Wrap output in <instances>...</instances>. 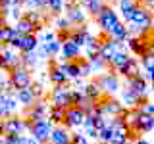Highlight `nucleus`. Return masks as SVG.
Returning <instances> with one entry per match:
<instances>
[{"mask_svg": "<svg viewBox=\"0 0 154 144\" xmlns=\"http://www.w3.org/2000/svg\"><path fill=\"white\" fill-rule=\"evenodd\" d=\"M141 60H143V67L146 69V73H152L154 71V50H150L148 54H144Z\"/></svg>", "mask_w": 154, "mask_h": 144, "instance_id": "31", "label": "nucleus"}, {"mask_svg": "<svg viewBox=\"0 0 154 144\" xmlns=\"http://www.w3.org/2000/svg\"><path fill=\"white\" fill-rule=\"evenodd\" d=\"M119 73H122L127 81H129V79H135V77L141 75V65H139L137 60H133V58H131V60H129V64L119 69Z\"/></svg>", "mask_w": 154, "mask_h": 144, "instance_id": "16", "label": "nucleus"}, {"mask_svg": "<svg viewBox=\"0 0 154 144\" xmlns=\"http://www.w3.org/2000/svg\"><path fill=\"white\" fill-rule=\"evenodd\" d=\"M114 38V40H127L129 38V31H127V25H123V23H119L118 27L112 31V35H110Z\"/></svg>", "mask_w": 154, "mask_h": 144, "instance_id": "29", "label": "nucleus"}, {"mask_svg": "<svg viewBox=\"0 0 154 144\" xmlns=\"http://www.w3.org/2000/svg\"><path fill=\"white\" fill-rule=\"evenodd\" d=\"M31 90H33V94H35L37 100H41L42 96H45V88H42L41 83H31Z\"/></svg>", "mask_w": 154, "mask_h": 144, "instance_id": "35", "label": "nucleus"}, {"mask_svg": "<svg viewBox=\"0 0 154 144\" xmlns=\"http://www.w3.org/2000/svg\"><path fill=\"white\" fill-rule=\"evenodd\" d=\"M104 2H108V0H104Z\"/></svg>", "mask_w": 154, "mask_h": 144, "instance_id": "45", "label": "nucleus"}, {"mask_svg": "<svg viewBox=\"0 0 154 144\" xmlns=\"http://www.w3.org/2000/svg\"><path fill=\"white\" fill-rule=\"evenodd\" d=\"M6 23V10L0 8V25H4Z\"/></svg>", "mask_w": 154, "mask_h": 144, "instance_id": "37", "label": "nucleus"}, {"mask_svg": "<svg viewBox=\"0 0 154 144\" xmlns=\"http://www.w3.org/2000/svg\"><path fill=\"white\" fill-rule=\"evenodd\" d=\"M96 21H98V25L102 27V31L106 33V35H112V31L119 25V23H122V21H119V17H118V14L114 12V8L108 6V4H106L104 10L100 12V16L96 17Z\"/></svg>", "mask_w": 154, "mask_h": 144, "instance_id": "4", "label": "nucleus"}, {"mask_svg": "<svg viewBox=\"0 0 154 144\" xmlns=\"http://www.w3.org/2000/svg\"><path fill=\"white\" fill-rule=\"evenodd\" d=\"M31 73H29L27 67L19 65L17 69H14L12 73H10V86H12L14 90H21V88H29L31 86Z\"/></svg>", "mask_w": 154, "mask_h": 144, "instance_id": "6", "label": "nucleus"}, {"mask_svg": "<svg viewBox=\"0 0 154 144\" xmlns=\"http://www.w3.org/2000/svg\"><path fill=\"white\" fill-rule=\"evenodd\" d=\"M129 60H131V58L127 56V52H118V54L114 56V60H112V64H110V67H112V69H122V67H125L129 64Z\"/></svg>", "mask_w": 154, "mask_h": 144, "instance_id": "25", "label": "nucleus"}, {"mask_svg": "<svg viewBox=\"0 0 154 144\" xmlns=\"http://www.w3.org/2000/svg\"><path fill=\"white\" fill-rule=\"evenodd\" d=\"M85 117L87 113L83 112L81 108H75V106H71V108L66 110V129L67 127H81V125L85 123Z\"/></svg>", "mask_w": 154, "mask_h": 144, "instance_id": "7", "label": "nucleus"}, {"mask_svg": "<svg viewBox=\"0 0 154 144\" xmlns=\"http://www.w3.org/2000/svg\"><path fill=\"white\" fill-rule=\"evenodd\" d=\"M137 110L141 113H144V115H154V104L148 102V100H141L139 106H137Z\"/></svg>", "mask_w": 154, "mask_h": 144, "instance_id": "32", "label": "nucleus"}, {"mask_svg": "<svg viewBox=\"0 0 154 144\" xmlns=\"http://www.w3.org/2000/svg\"><path fill=\"white\" fill-rule=\"evenodd\" d=\"M81 4H83V6L87 8V12H89L93 17H98V16H100V12H102L104 6H106L104 0H83Z\"/></svg>", "mask_w": 154, "mask_h": 144, "instance_id": "20", "label": "nucleus"}, {"mask_svg": "<svg viewBox=\"0 0 154 144\" xmlns=\"http://www.w3.org/2000/svg\"><path fill=\"white\" fill-rule=\"evenodd\" d=\"M62 56H64L66 62H71V60H77L79 58V46L75 44V42L67 40L62 44Z\"/></svg>", "mask_w": 154, "mask_h": 144, "instance_id": "18", "label": "nucleus"}, {"mask_svg": "<svg viewBox=\"0 0 154 144\" xmlns=\"http://www.w3.org/2000/svg\"><path fill=\"white\" fill-rule=\"evenodd\" d=\"M96 85L102 88V92L104 94H112L116 92V90H119V81H118V77H116L114 73H106V75H100L98 79H96Z\"/></svg>", "mask_w": 154, "mask_h": 144, "instance_id": "8", "label": "nucleus"}, {"mask_svg": "<svg viewBox=\"0 0 154 144\" xmlns=\"http://www.w3.org/2000/svg\"><path fill=\"white\" fill-rule=\"evenodd\" d=\"M152 131H154V125H152Z\"/></svg>", "mask_w": 154, "mask_h": 144, "instance_id": "44", "label": "nucleus"}, {"mask_svg": "<svg viewBox=\"0 0 154 144\" xmlns=\"http://www.w3.org/2000/svg\"><path fill=\"white\" fill-rule=\"evenodd\" d=\"M52 123L50 119H38V121H35V123H31V131H29V134H31L33 138H35L37 142H41V144H45V142H48L50 140V133H52Z\"/></svg>", "mask_w": 154, "mask_h": 144, "instance_id": "3", "label": "nucleus"}, {"mask_svg": "<svg viewBox=\"0 0 154 144\" xmlns=\"http://www.w3.org/2000/svg\"><path fill=\"white\" fill-rule=\"evenodd\" d=\"M69 94H71V86L69 85H58L52 88L50 92V100H52V106L56 108H62V110H67L71 108V100H69Z\"/></svg>", "mask_w": 154, "mask_h": 144, "instance_id": "5", "label": "nucleus"}, {"mask_svg": "<svg viewBox=\"0 0 154 144\" xmlns=\"http://www.w3.org/2000/svg\"><path fill=\"white\" fill-rule=\"evenodd\" d=\"M112 134H114V131L112 129H102L100 131V134H98V142H102V144H112Z\"/></svg>", "mask_w": 154, "mask_h": 144, "instance_id": "34", "label": "nucleus"}, {"mask_svg": "<svg viewBox=\"0 0 154 144\" xmlns=\"http://www.w3.org/2000/svg\"><path fill=\"white\" fill-rule=\"evenodd\" d=\"M81 2H83V0H73V4H81Z\"/></svg>", "mask_w": 154, "mask_h": 144, "instance_id": "41", "label": "nucleus"}, {"mask_svg": "<svg viewBox=\"0 0 154 144\" xmlns=\"http://www.w3.org/2000/svg\"><path fill=\"white\" fill-rule=\"evenodd\" d=\"M133 144H150L148 140H144V138H137V140H135Z\"/></svg>", "mask_w": 154, "mask_h": 144, "instance_id": "38", "label": "nucleus"}, {"mask_svg": "<svg viewBox=\"0 0 154 144\" xmlns=\"http://www.w3.org/2000/svg\"><path fill=\"white\" fill-rule=\"evenodd\" d=\"M89 64H91V67H93V71H94V69H96V71H102V69H106V67H110V65L104 62V58L100 56V54L89 58Z\"/></svg>", "mask_w": 154, "mask_h": 144, "instance_id": "30", "label": "nucleus"}, {"mask_svg": "<svg viewBox=\"0 0 154 144\" xmlns=\"http://www.w3.org/2000/svg\"><path fill=\"white\" fill-rule=\"evenodd\" d=\"M37 64V52L35 50H29V52H21V65L31 69L33 65Z\"/></svg>", "mask_w": 154, "mask_h": 144, "instance_id": "28", "label": "nucleus"}, {"mask_svg": "<svg viewBox=\"0 0 154 144\" xmlns=\"http://www.w3.org/2000/svg\"><path fill=\"white\" fill-rule=\"evenodd\" d=\"M152 125H154V115H144V113L139 115V119H137V131L139 133L152 131Z\"/></svg>", "mask_w": 154, "mask_h": 144, "instance_id": "24", "label": "nucleus"}, {"mask_svg": "<svg viewBox=\"0 0 154 144\" xmlns=\"http://www.w3.org/2000/svg\"><path fill=\"white\" fill-rule=\"evenodd\" d=\"M42 4H45V8L48 10L50 14H62V10H64V0H42Z\"/></svg>", "mask_w": 154, "mask_h": 144, "instance_id": "27", "label": "nucleus"}, {"mask_svg": "<svg viewBox=\"0 0 154 144\" xmlns=\"http://www.w3.org/2000/svg\"><path fill=\"white\" fill-rule=\"evenodd\" d=\"M152 27H154V25H152Z\"/></svg>", "mask_w": 154, "mask_h": 144, "instance_id": "46", "label": "nucleus"}, {"mask_svg": "<svg viewBox=\"0 0 154 144\" xmlns=\"http://www.w3.org/2000/svg\"><path fill=\"white\" fill-rule=\"evenodd\" d=\"M69 144H89V140H87L85 134L75 133V134H71V142H69Z\"/></svg>", "mask_w": 154, "mask_h": 144, "instance_id": "36", "label": "nucleus"}, {"mask_svg": "<svg viewBox=\"0 0 154 144\" xmlns=\"http://www.w3.org/2000/svg\"><path fill=\"white\" fill-rule=\"evenodd\" d=\"M48 110H50V108H46L45 102L37 100V102L33 104L31 108H27V112H25V119H27L29 123H35V121H38V119H46Z\"/></svg>", "mask_w": 154, "mask_h": 144, "instance_id": "9", "label": "nucleus"}, {"mask_svg": "<svg viewBox=\"0 0 154 144\" xmlns=\"http://www.w3.org/2000/svg\"><path fill=\"white\" fill-rule=\"evenodd\" d=\"M2 125H4V136H17V134H23L25 131H31V123L27 119L16 117V115L6 117Z\"/></svg>", "mask_w": 154, "mask_h": 144, "instance_id": "2", "label": "nucleus"}, {"mask_svg": "<svg viewBox=\"0 0 154 144\" xmlns=\"http://www.w3.org/2000/svg\"><path fill=\"white\" fill-rule=\"evenodd\" d=\"M14 35H16V29H14V27H10L8 23L0 25V46H8V44H12Z\"/></svg>", "mask_w": 154, "mask_h": 144, "instance_id": "23", "label": "nucleus"}, {"mask_svg": "<svg viewBox=\"0 0 154 144\" xmlns=\"http://www.w3.org/2000/svg\"><path fill=\"white\" fill-rule=\"evenodd\" d=\"M14 29H16L19 35H35V33L38 31V27L33 21H29L25 16L17 19V23H16V27H14Z\"/></svg>", "mask_w": 154, "mask_h": 144, "instance_id": "14", "label": "nucleus"}, {"mask_svg": "<svg viewBox=\"0 0 154 144\" xmlns=\"http://www.w3.org/2000/svg\"><path fill=\"white\" fill-rule=\"evenodd\" d=\"M67 19L71 23L81 25V23H85V14L81 12V8H77V4H69L67 6Z\"/></svg>", "mask_w": 154, "mask_h": 144, "instance_id": "22", "label": "nucleus"}, {"mask_svg": "<svg viewBox=\"0 0 154 144\" xmlns=\"http://www.w3.org/2000/svg\"><path fill=\"white\" fill-rule=\"evenodd\" d=\"M0 136H4V125L0 123Z\"/></svg>", "mask_w": 154, "mask_h": 144, "instance_id": "40", "label": "nucleus"}, {"mask_svg": "<svg viewBox=\"0 0 154 144\" xmlns=\"http://www.w3.org/2000/svg\"><path fill=\"white\" fill-rule=\"evenodd\" d=\"M141 4H143V6H150V4H154V0H143Z\"/></svg>", "mask_w": 154, "mask_h": 144, "instance_id": "39", "label": "nucleus"}, {"mask_svg": "<svg viewBox=\"0 0 154 144\" xmlns=\"http://www.w3.org/2000/svg\"><path fill=\"white\" fill-rule=\"evenodd\" d=\"M48 79H50V83L54 85V86L67 83V77H66L64 71L60 69V65H58V64H52L50 65V69H48Z\"/></svg>", "mask_w": 154, "mask_h": 144, "instance_id": "15", "label": "nucleus"}, {"mask_svg": "<svg viewBox=\"0 0 154 144\" xmlns=\"http://www.w3.org/2000/svg\"><path fill=\"white\" fill-rule=\"evenodd\" d=\"M83 92H85V96L89 100H93V102H100V100L104 98V92H102V88H100L98 85H96V81L94 83H89L83 88Z\"/></svg>", "mask_w": 154, "mask_h": 144, "instance_id": "19", "label": "nucleus"}, {"mask_svg": "<svg viewBox=\"0 0 154 144\" xmlns=\"http://www.w3.org/2000/svg\"><path fill=\"white\" fill-rule=\"evenodd\" d=\"M45 50H46V54L52 58V56H56L58 52L62 50V44H60L58 40H52V42H45Z\"/></svg>", "mask_w": 154, "mask_h": 144, "instance_id": "33", "label": "nucleus"}, {"mask_svg": "<svg viewBox=\"0 0 154 144\" xmlns=\"http://www.w3.org/2000/svg\"><path fill=\"white\" fill-rule=\"evenodd\" d=\"M71 134L67 133L66 127H54L50 133V144H69Z\"/></svg>", "mask_w": 154, "mask_h": 144, "instance_id": "13", "label": "nucleus"}, {"mask_svg": "<svg viewBox=\"0 0 154 144\" xmlns=\"http://www.w3.org/2000/svg\"><path fill=\"white\" fill-rule=\"evenodd\" d=\"M135 2H139V4H141V2H143V0H135Z\"/></svg>", "mask_w": 154, "mask_h": 144, "instance_id": "43", "label": "nucleus"}, {"mask_svg": "<svg viewBox=\"0 0 154 144\" xmlns=\"http://www.w3.org/2000/svg\"><path fill=\"white\" fill-rule=\"evenodd\" d=\"M2 121H4V115H2V113H0V123H2Z\"/></svg>", "mask_w": 154, "mask_h": 144, "instance_id": "42", "label": "nucleus"}, {"mask_svg": "<svg viewBox=\"0 0 154 144\" xmlns=\"http://www.w3.org/2000/svg\"><path fill=\"white\" fill-rule=\"evenodd\" d=\"M131 23L139 29V33H146V31H150L152 25H154V19H152L150 10H148L146 6H143V4H139L137 10H135V14H133Z\"/></svg>", "mask_w": 154, "mask_h": 144, "instance_id": "1", "label": "nucleus"}, {"mask_svg": "<svg viewBox=\"0 0 154 144\" xmlns=\"http://www.w3.org/2000/svg\"><path fill=\"white\" fill-rule=\"evenodd\" d=\"M16 98H17V102L21 104V106H25V108H31V106L37 102V98H35V94H33L31 86H29V88L17 90V92H16Z\"/></svg>", "mask_w": 154, "mask_h": 144, "instance_id": "17", "label": "nucleus"}, {"mask_svg": "<svg viewBox=\"0 0 154 144\" xmlns=\"http://www.w3.org/2000/svg\"><path fill=\"white\" fill-rule=\"evenodd\" d=\"M137 6H139V2H135V0H119V10H122L123 17L127 19L129 23H131V19H133V14H135V10H137Z\"/></svg>", "mask_w": 154, "mask_h": 144, "instance_id": "21", "label": "nucleus"}, {"mask_svg": "<svg viewBox=\"0 0 154 144\" xmlns=\"http://www.w3.org/2000/svg\"><path fill=\"white\" fill-rule=\"evenodd\" d=\"M127 86H129V88H131L141 100H144V96H146V92H148V85H146V81L143 79V75L135 77V79H129V81H127Z\"/></svg>", "mask_w": 154, "mask_h": 144, "instance_id": "12", "label": "nucleus"}, {"mask_svg": "<svg viewBox=\"0 0 154 144\" xmlns=\"http://www.w3.org/2000/svg\"><path fill=\"white\" fill-rule=\"evenodd\" d=\"M60 69L66 73L67 79H79L81 77V60H71V62H64V64H58Z\"/></svg>", "mask_w": 154, "mask_h": 144, "instance_id": "11", "label": "nucleus"}, {"mask_svg": "<svg viewBox=\"0 0 154 144\" xmlns=\"http://www.w3.org/2000/svg\"><path fill=\"white\" fill-rule=\"evenodd\" d=\"M48 119H50L52 123H64L66 121V110L50 106V110H48Z\"/></svg>", "mask_w": 154, "mask_h": 144, "instance_id": "26", "label": "nucleus"}, {"mask_svg": "<svg viewBox=\"0 0 154 144\" xmlns=\"http://www.w3.org/2000/svg\"><path fill=\"white\" fill-rule=\"evenodd\" d=\"M17 98L16 96H12L10 92L6 94H0V113L4 115V117H12V113L17 110Z\"/></svg>", "mask_w": 154, "mask_h": 144, "instance_id": "10", "label": "nucleus"}]
</instances>
